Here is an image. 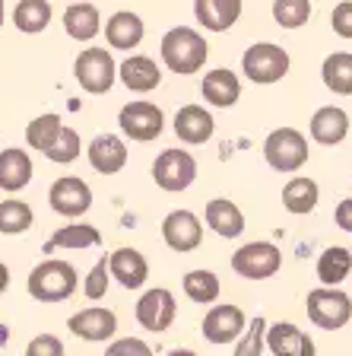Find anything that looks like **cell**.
<instances>
[{"label":"cell","instance_id":"cell-1","mask_svg":"<svg viewBox=\"0 0 352 356\" xmlns=\"http://www.w3.org/2000/svg\"><path fill=\"white\" fill-rule=\"evenodd\" d=\"M206 54H210V44L187 26H178V29L165 32V38H162V60L169 64L171 74H197L206 64Z\"/></svg>","mask_w":352,"mask_h":356},{"label":"cell","instance_id":"cell-2","mask_svg":"<svg viewBox=\"0 0 352 356\" xmlns=\"http://www.w3.org/2000/svg\"><path fill=\"white\" fill-rule=\"evenodd\" d=\"M29 296L38 302H64L76 289V270L67 261H42L26 280Z\"/></svg>","mask_w":352,"mask_h":356},{"label":"cell","instance_id":"cell-3","mask_svg":"<svg viewBox=\"0 0 352 356\" xmlns=\"http://www.w3.org/2000/svg\"><path fill=\"white\" fill-rule=\"evenodd\" d=\"M308 318L324 331H340L352 318V299L343 289H311L308 293Z\"/></svg>","mask_w":352,"mask_h":356},{"label":"cell","instance_id":"cell-4","mask_svg":"<svg viewBox=\"0 0 352 356\" xmlns=\"http://www.w3.org/2000/svg\"><path fill=\"white\" fill-rule=\"evenodd\" d=\"M264 156L276 172H295L308 159V140L295 127H279V131H273L267 137Z\"/></svg>","mask_w":352,"mask_h":356},{"label":"cell","instance_id":"cell-5","mask_svg":"<svg viewBox=\"0 0 352 356\" xmlns=\"http://www.w3.org/2000/svg\"><path fill=\"white\" fill-rule=\"evenodd\" d=\"M242 67L254 83H276L289 74V54L273 42H260L244 51Z\"/></svg>","mask_w":352,"mask_h":356},{"label":"cell","instance_id":"cell-6","mask_svg":"<svg viewBox=\"0 0 352 356\" xmlns=\"http://www.w3.org/2000/svg\"><path fill=\"white\" fill-rule=\"evenodd\" d=\"M279 264H283V254L270 242H251L232 254V270L248 280H267L279 270Z\"/></svg>","mask_w":352,"mask_h":356},{"label":"cell","instance_id":"cell-7","mask_svg":"<svg viewBox=\"0 0 352 356\" xmlns=\"http://www.w3.org/2000/svg\"><path fill=\"white\" fill-rule=\"evenodd\" d=\"M74 74L86 92H96L99 96V92H108L111 89L117 67H115V58H111L105 48H86V51L76 58Z\"/></svg>","mask_w":352,"mask_h":356},{"label":"cell","instance_id":"cell-8","mask_svg":"<svg viewBox=\"0 0 352 356\" xmlns=\"http://www.w3.org/2000/svg\"><path fill=\"white\" fill-rule=\"evenodd\" d=\"M153 178L162 191H184L197 178V163L187 149H165L153 165Z\"/></svg>","mask_w":352,"mask_h":356},{"label":"cell","instance_id":"cell-9","mask_svg":"<svg viewBox=\"0 0 352 356\" xmlns=\"http://www.w3.org/2000/svg\"><path fill=\"white\" fill-rule=\"evenodd\" d=\"M178 315V305H175V296H171L169 289H146L143 296H140L137 302V321L146 331L153 334H162V331H169L171 321H175Z\"/></svg>","mask_w":352,"mask_h":356},{"label":"cell","instance_id":"cell-10","mask_svg":"<svg viewBox=\"0 0 352 356\" xmlns=\"http://www.w3.org/2000/svg\"><path fill=\"white\" fill-rule=\"evenodd\" d=\"M162 108H156L153 102H131L121 108V131L131 137V140H156L162 134Z\"/></svg>","mask_w":352,"mask_h":356},{"label":"cell","instance_id":"cell-11","mask_svg":"<svg viewBox=\"0 0 352 356\" xmlns=\"http://www.w3.org/2000/svg\"><path fill=\"white\" fill-rule=\"evenodd\" d=\"M48 204H51V210H58L60 216H83L89 210V204H92V191H89V185L83 178L64 175L51 185Z\"/></svg>","mask_w":352,"mask_h":356},{"label":"cell","instance_id":"cell-12","mask_svg":"<svg viewBox=\"0 0 352 356\" xmlns=\"http://www.w3.org/2000/svg\"><path fill=\"white\" fill-rule=\"evenodd\" d=\"M244 327H248V321H244V312L238 309V305H216V309L206 312L203 318V337L210 343H232L238 341L244 334Z\"/></svg>","mask_w":352,"mask_h":356},{"label":"cell","instance_id":"cell-13","mask_svg":"<svg viewBox=\"0 0 352 356\" xmlns=\"http://www.w3.org/2000/svg\"><path fill=\"white\" fill-rule=\"evenodd\" d=\"M162 238H165L169 248H175L181 254L194 252L203 242V226H200V220L191 210H175V213H169L165 222H162Z\"/></svg>","mask_w":352,"mask_h":356},{"label":"cell","instance_id":"cell-14","mask_svg":"<svg viewBox=\"0 0 352 356\" xmlns=\"http://www.w3.org/2000/svg\"><path fill=\"white\" fill-rule=\"evenodd\" d=\"M267 347L273 356H315V341L289 321L267 325Z\"/></svg>","mask_w":352,"mask_h":356},{"label":"cell","instance_id":"cell-15","mask_svg":"<svg viewBox=\"0 0 352 356\" xmlns=\"http://www.w3.org/2000/svg\"><path fill=\"white\" fill-rule=\"evenodd\" d=\"M67 327L76 334V337H83V341H108V337H115L117 331V318L111 309H99V305H92V309H83L76 312L74 318L67 321Z\"/></svg>","mask_w":352,"mask_h":356},{"label":"cell","instance_id":"cell-16","mask_svg":"<svg viewBox=\"0 0 352 356\" xmlns=\"http://www.w3.org/2000/svg\"><path fill=\"white\" fill-rule=\"evenodd\" d=\"M108 274L124 289H140L149 277V267H146V258L140 252H133V248H117L108 258Z\"/></svg>","mask_w":352,"mask_h":356},{"label":"cell","instance_id":"cell-17","mask_svg":"<svg viewBox=\"0 0 352 356\" xmlns=\"http://www.w3.org/2000/svg\"><path fill=\"white\" fill-rule=\"evenodd\" d=\"M89 163H92V169L102 172V175H115V172H121L124 163H127L124 140L115 137V134H99L96 140L89 143Z\"/></svg>","mask_w":352,"mask_h":356},{"label":"cell","instance_id":"cell-18","mask_svg":"<svg viewBox=\"0 0 352 356\" xmlns=\"http://www.w3.org/2000/svg\"><path fill=\"white\" fill-rule=\"evenodd\" d=\"M346 134H349V115L337 105H327L311 118V137L324 147H337Z\"/></svg>","mask_w":352,"mask_h":356},{"label":"cell","instance_id":"cell-19","mask_svg":"<svg viewBox=\"0 0 352 356\" xmlns=\"http://www.w3.org/2000/svg\"><path fill=\"white\" fill-rule=\"evenodd\" d=\"M175 134L184 143H206L213 137V118L200 105H184L175 115Z\"/></svg>","mask_w":352,"mask_h":356},{"label":"cell","instance_id":"cell-20","mask_svg":"<svg viewBox=\"0 0 352 356\" xmlns=\"http://www.w3.org/2000/svg\"><path fill=\"white\" fill-rule=\"evenodd\" d=\"M194 13L210 32H226L242 16V0H197Z\"/></svg>","mask_w":352,"mask_h":356},{"label":"cell","instance_id":"cell-21","mask_svg":"<svg viewBox=\"0 0 352 356\" xmlns=\"http://www.w3.org/2000/svg\"><path fill=\"white\" fill-rule=\"evenodd\" d=\"M105 38H108L111 48H124V51H131V48H137V44L143 42V22H140L137 13L121 10V13H115L108 19V26H105Z\"/></svg>","mask_w":352,"mask_h":356},{"label":"cell","instance_id":"cell-22","mask_svg":"<svg viewBox=\"0 0 352 356\" xmlns=\"http://www.w3.org/2000/svg\"><path fill=\"white\" fill-rule=\"evenodd\" d=\"M238 96H242V83H238V76H235L232 70L219 67V70H213V74H206V80H203V99L210 105L228 108V105L238 102Z\"/></svg>","mask_w":352,"mask_h":356},{"label":"cell","instance_id":"cell-23","mask_svg":"<svg viewBox=\"0 0 352 356\" xmlns=\"http://www.w3.org/2000/svg\"><path fill=\"white\" fill-rule=\"evenodd\" d=\"M32 163L26 149H3L0 153V188L3 191H19L29 185Z\"/></svg>","mask_w":352,"mask_h":356},{"label":"cell","instance_id":"cell-24","mask_svg":"<svg viewBox=\"0 0 352 356\" xmlns=\"http://www.w3.org/2000/svg\"><path fill=\"white\" fill-rule=\"evenodd\" d=\"M121 80L133 92H149V89L159 86L162 74H159V67H156V60L143 58V54H133V58H127L121 64Z\"/></svg>","mask_w":352,"mask_h":356},{"label":"cell","instance_id":"cell-25","mask_svg":"<svg viewBox=\"0 0 352 356\" xmlns=\"http://www.w3.org/2000/svg\"><path fill=\"white\" fill-rule=\"evenodd\" d=\"M206 222H210V229L219 232V236H226V238L242 236V229H244L242 210L235 207L232 200H222V197L206 204Z\"/></svg>","mask_w":352,"mask_h":356},{"label":"cell","instance_id":"cell-26","mask_svg":"<svg viewBox=\"0 0 352 356\" xmlns=\"http://www.w3.org/2000/svg\"><path fill=\"white\" fill-rule=\"evenodd\" d=\"M349 270H352L349 248L333 245V248H327V252L317 258V277H321L324 286H330V289H337V283H343L346 277H349Z\"/></svg>","mask_w":352,"mask_h":356},{"label":"cell","instance_id":"cell-27","mask_svg":"<svg viewBox=\"0 0 352 356\" xmlns=\"http://www.w3.org/2000/svg\"><path fill=\"white\" fill-rule=\"evenodd\" d=\"M64 29L76 42H89L99 35V10L92 3H74L64 13Z\"/></svg>","mask_w":352,"mask_h":356},{"label":"cell","instance_id":"cell-28","mask_svg":"<svg viewBox=\"0 0 352 356\" xmlns=\"http://www.w3.org/2000/svg\"><path fill=\"white\" fill-rule=\"evenodd\" d=\"M13 22L19 32H42L48 22H51V7H48V0H19L13 10Z\"/></svg>","mask_w":352,"mask_h":356},{"label":"cell","instance_id":"cell-29","mask_svg":"<svg viewBox=\"0 0 352 356\" xmlns=\"http://www.w3.org/2000/svg\"><path fill=\"white\" fill-rule=\"evenodd\" d=\"M324 83H327L330 92L352 96V54L340 51L324 60Z\"/></svg>","mask_w":352,"mask_h":356},{"label":"cell","instance_id":"cell-30","mask_svg":"<svg viewBox=\"0 0 352 356\" xmlns=\"http://www.w3.org/2000/svg\"><path fill=\"white\" fill-rule=\"evenodd\" d=\"M317 204V185L311 178H292L283 188V207L289 213H311Z\"/></svg>","mask_w":352,"mask_h":356},{"label":"cell","instance_id":"cell-31","mask_svg":"<svg viewBox=\"0 0 352 356\" xmlns=\"http://www.w3.org/2000/svg\"><path fill=\"white\" fill-rule=\"evenodd\" d=\"M99 242H102V236H99L96 226H64L44 242V252H54V248H92Z\"/></svg>","mask_w":352,"mask_h":356},{"label":"cell","instance_id":"cell-32","mask_svg":"<svg viewBox=\"0 0 352 356\" xmlns=\"http://www.w3.org/2000/svg\"><path fill=\"white\" fill-rule=\"evenodd\" d=\"M184 293L194 302H203V305L216 302V296H219V277L213 270H191V274L184 277Z\"/></svg>","mask_w":352,"mask_h":356},{"label":"cell","instance_id":"cell-33","mask_svg":"<svg viewBox=\"0 0 352 356\" xmlns=\"http://www.w3.org/2000/svg\"><path fill=\"white\" fill-rule=\"evenodd\" d=\"M60 118L58 115H42V118H35L29 127H26V137H29V147L42 149V153H48L51 149V143L58 140L60 134Z\"/></svg>","mask_w":352,"mask_h":356},{"label":"cell","instance_id":"cell-34","mask_svg":"<svg viewBox=\"0 0 352 356\" xmlns=\"http://www.w3.org/2000/svg\"><path fill=\"white\" fill-rule=\"evenodd\" d=\"M311 16V3L308 0H273V19L283 29H299L305 26Z\"/></svg>","mask_w":352,"mask_h":356},{"label":"cell","instance_id":"cell-35","mask_svg":"<svg viewBox=\"0 0 352 356\" xmlns=\"http://www.w3.org/2000/svg\"><path fill=\"white\" fill-rule=\"evenodd\" d=\"M29 226H32L29 204H22V200H3V204H0V232L16 236V232L29 229Z\"/></svg>","mask_w":352,"mask_h":356},{"label":"cell","instance_id":"cell-36","mask_svg":"<svg viewBox=\"0 0 352 356\" xmlns=\"http://www.w3.org/2000/svg\"><path fill=\"white\" fill-rule=\"evenodd\" d=\"M264 343H267V321L264 318H254L244 334L238 337V347H235V356H260L264 353Z\"/></svg>","mask_w":352,"mask_h":356},{"label":"cell","instance_id":"cell-37","mask_svg":"<svg viewBox=\"0 0 352 356\" xmlns=\"http://www.w3.org/2000/svg\"><path fill=\"white\" fill-rule=\"evenodd\" d=\"M44 156L54 159V163H74L76 156H80V134H76L74 127H60L58 140L51 143V149Z\"/></svg>","mask_w":352,"mask_h":356},{"label":"cell","instance_id":"cell-38","mask_svg":"<svg viewBox=\"0 0 352 356\" xmlns=\"http://www.w3.org/2000/svg\"><path fill=\"white\" fill-rule=\"evenodd\" d=\"M108 261H99V264L96 267H92V270H89V277H86V286H83V289H86V296L89 299H102L105 296V289H108Z\"/></svg>","mask_w":352,"mask_h":356},{"label":"cell","instance_id":"cell-39","mask_svg":"<svg viewBox=\"0 0 352 356\" xmlns=\"http://www.w3.org/2000/svg\"><path fill=\"white\" fill-rule=\"evenodd\" d=\"M105 356H153V350H149V343L140 341V337H121V341H115L105 350Z\"/></svg>","mask_w":352,"mask_h":356},{"label":"cell","instance_id":"cell-40","mask_svg":"<svg viewBox=\"0 0 352 356\" xmlns=\"http://www.w3.org/2000/svg\"><path fill=\"white\" fill-rule=\"evenodd\" d=\"M26 356H64V343L54 334H38L35 341H29Z\"/></svg>","mask_w":352,"mask_h":356},{"label":"cell","instance_id":"cell-41","mask_svg":"<svg viewBox=\"0 0 352 356\" xmlns=\"http://www.w3.org/2000/svg\"><path fill=\"white\" fill-rule=\"evenodd\" d=\"M330 26H333V32H337V35L352 38V0H343V3L333 10Z\"/></svg>","mask_w":352,"mask_h":356},{"label":"cell","instance_id":"cell-42","mask_svg":"<svg viewBox=\"0 0 352 356\" xmlns=\"http://www.w3.org/2000/svg\"><path fill=\"white\" fill-rule=\"evenodd\" d=\"M337 226L346 232H352V197L349 200H340L337 207Z\"/></svg>","mask_w":352,"mask_h":356},{"label":"cell","instance_id":"cell-43","mask_svg":"<svg viewBox=\"0 0 352 356\" xmlns=\"http://www.w3.org/2000/svg\"><path fill=\"white\" fill-rule=\"evenodd\" d=\"M10 286V270L3 264H0V293H3V289Z\"/></svg>","mask_w":352,"mask_h":356},{"label":"cell","instance_id":"cell-44","mask_svg":"<svg viewBox=\"0 0 352 356\" xmlns=\"http://www.w3.org/2000/svg\"><path fill=\"white\" fill-rule=\"evenodd\" d=\"M169 356H197V353H194V350H171Z\"/></svg>","mask_w":352,"mask_h":356},{"label":"cell","instance_id":"cell-45","mask_svg":"<svg viewBox=\"0 0 352 356\" xmlns=\"http://www.w3.org/2000/svg\"><path fill=\"white\" fill-rule=\"evenodd\" d=\"M0 26H3V0H0Z\"/></svg>","mask_w":352,"mask_h":356},{"label":"cell","instance_id":"cell-46","mask_svg":"<svg viewBox=\"0 0 352 356\" xmlns=\"http://www.w3.org/2000/svg\"><path fill=\"white\" fill-rule=\"evenodd\" d=\"M349 252H352V248H349Z\"/></svg>","mask_w":352,"mask_h":356}]
</instances>
